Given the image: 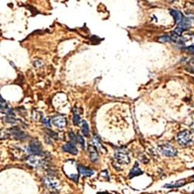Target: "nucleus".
<instances>
[{
	"label": "nucleus",
	"mask_w": 194,
	"mask_h": 194,
	"mask_svg": "<svg viewBox=\"0 0 194 194\" xmlns=\"http://www.w3.org/2000/svg\"><path fill=\"white\" fill-rule=\"evenodd\" d=\"M177 25L178 27H179V28L183 29V30H186V29L189 28L191 26V25H192V21H191V20H189V18H187V17H183L181 22Z\"/></svg>",
	"instance_id": "9d476101"
},
{
	"label": "nucleus",
	"mask_w": 194,
	"mask_h": 194,
	"mask_svg": "<svg viewBox=\"0 0 194 194\" xmlns=\"http://www.w3.org/2000/svg\"><path fill=\"white\" fill-rule=\"evenodd\" d=\"M80 121V117L78 114H74V117H73V123H74L75 125H78Z\"/></svg>",
	"instance_id": "aec40b11"
},
{
	"label": "nucleus",
	"mask_w": 194,
	"mask_h": 194,
	"mask_svg": "<svg viewBox=\"0 0 194 194\" xmlns=\"http://www.w3.org/2000/svg\"><path fill=\"white\" fill-rule=\"evenodd\" d=\"M97 194H110V193H109V192H98Z\"/></svg>",
	"instance_id": "b1692460"
},
{
	"label": "nucleus",
	"mask_w": 194,
	"mask_h": 194,
	"mask_svg": "<svg viewBox=\"0 0 194 194\" xmlns=\"http://www.w3.org/2000/svg\"><path fill=\"white\" fill-rule=\"evenodd\" d=\"M41 145L37 140H33L29 146V151L30 153H33V155H41Z\"/></svg>",
	"instance_id": "423d86ee"
},
{
	"label": "nucleus",
	"mask_w": 194,
	"mask_h": 194,
	"mask_svg": "<svg viewBox=\"0 0 194 194\" xmlns=\"http://www.w3.org/2000/svg\"><path fill=\"white\" fill-rule=\"evenodd\" d=\"M186 184V180L185 179H180V180H178V181L174 182V183H169V184L165 185L164 187L165 188H176V187H180V186H183V185Z\"/></svg>",
	"instance_id": "4468645a"
},
{
	"label": "nucleus",
	"mask_w": 194,
	"mask_h": 194,
	"mask_svg": "<svg viewBox=\"0 0 194 194\" xmlns=\"http://www.w3.org/2000/svg\"><path fill=\"white\" fill-rule=\"evenodd\" d=\"M27 163L30 165L37 168V167H41L45 163V160L41 157V155H32L27 158Z\"/></svg>",
	"instance_id": "20e7f679"
},
{
	"label": "nucleus",
	"mask_w": 194,
	"mask_h": 194,
	"mask_svg": "<svg viewBox=\"0 0 194 194\" xmlns=\"http://www.w3.org/2000/svg\"><path fill=\"white\" fill-rule=\"evenodd\" d=\"M69 136H70V138L72 140V142H77V138L75 136L74 133L72 131L69 132Z\"/></svg>",
	"instance_id": "4be33fe9"
},
{
	"label": "nucleus",
	"mask_w": 194,
	"mask_h": 194,
	"mask_svg": "<svg viewBox=\"0 0 194 194\" xmlns=\"http://www.w3.org/2000/svg\"><path fill=\"white\" fill-rule=\"evenodd\" d=\"M159 41H161V42H170V41H172V39L170 36L165 35V36H162L161 37H160Z\"/></svg>",
	"instance_id": "a211bd4d"
},
{
	"label": "nucleus",
	"mask_w": 194,
	"mask_h": 194,
	"mask_svg": "<svg viewBox=\"0 0 194 194\" xmlns=\"http://www.w3.org/2000/svg\"><path fill=\"white\" fill-rule=\"evenodd\" d=\"M79 171L85 177L91 176L94 174V172L92 169L87 168V167H85L83 165H79Z\"/></svg>",
	"instance_id": "9b49d317"
},
{
	"label": "nucleus",
	"mask_w": 194,
	"mask_h": 194,
	"mask_svg": "<svg viewBox=\"0 0 194 194\" xmlns=\"http://www.w3.org/2000/svg\"><path fill=\"white\" fill-rule=\"evenodd\" d=\"M82 131L83 133V134H84V136H89V128L87 122L86 120H82Z\"/></svg>",
	"instance_id": "f3484780"
},
{
	"label": "nucleus",
	"mask_w": 194,
	"mask_h": 194,
	"mask_svg": "<svg viewBox=\"0 0 194 194\" xmlns=\"http://www.w3.org/2000/svg\"><path fill=\"white\" fill-rule=\"evenodd\" d=\"M51 123L54 124L55 127H58V128H63L67 124V121L66 119L62 116H55L51 120Z\"/></svg>",
	"instance_id": "0eeeda50"
},
{
	"label": "nucleus",
	"mask_w": 194,
	"mask_h": 194,
	"mask_svg": "<svg viewBox=\"0 0 194 194\" xmlns=\"http://www.w3.org/2000/svg\"><path fill=\"white\" fill-rule=\"evenodd\" d=\"M170 13H171L172 16L174 17L175 20H176V23H177V24H179V23L181 22V20H183V14H182L181 12H179V10H170Z\"/></svg>",
	"instance_id": "f8f14e48"
},
{
	"label": "nucleus",
	"mask_w": 194,
	"mask_h": 194,
	"mask_svg": "<svg viewBox=\"0 0 194 194\" xmlns=\"http://www.w3.org/2000/svg\"><path fill=\"white\" fill-rule=\"evenodd\" d=\"M89 157H90V160L92 161H96L99 158V155L97 153V149L95 146L92 145H89Z\"/></svg>",
	"instance_id": "1a4fd4ad"
},
{
	"label": "nucleus",
	"mask_w": 194,
	"mask_h": 194,
	"mask_svg": "<svg viewBox=\"0 0 194 194\" xmlns=\"http://www.w3.org/2000/svg\"><path fill=\"white\" fill-rule=\"evenodd\" d=\"M114 158H116V160L120 164L127 165L130 162V158H129L128 153L126 151H123V150L120 149L116 151L115 155H114Z\"/></svg>",
	"instance_id": "f03ea898"
},
{
	"label": "nucleus",
	"mask_w": 194,
	"mask_h": 194,
	"mask_svg": "<svg viewBox=\"0 0 194 194\" xmlns=\"http://www.w3.org/2000/svg\"><path fill=\"white\" fill-rule=\"evenodd\" d=\"M143 173V172L138 168V163H135V165L134 166L132 169L130 170V174H129V179H132L133 177H135L137 176H139V175H142Z\"/></svg>",
	"instance_id": "ddd939ff"
},
{
	"label": "nucleus",
	"mask_w": 194,
	"mask_h": 194,
	"mask_svg": "<svg viewBox=\"0 0 194 194\" xmlns=\"http://www.w3.org/2000/svg\"><path fill=\"white\" fill-rule=\"evenodd\" d=\"M92 142H93L94 146L96 148V149H99V151H102V152H105V151H107V150H106V148L103 147V145L102 144L100 143V142H99V138H97V137H95V138H93Z\"/></svg>",
	"instance_id": "dca6fc26"
},
{
	"label": "nucleus",
	"mask_w": 194,
	"mask_h": 194,
	"mask_svg": "<svg viewBox=\"0 0 194 194\" xmlns=\"http://www.w3.org/2000/svg\"><path fill=\"white\" fill-rule=\"evenodd\" d=\"M44 183L49 189H56L59 186V181L54 177H46L44 179Z\"/></svg>",
	"instance_id": "39448f33"
},
{
	"label": "nucleus",
	"mask_w": 194,
	"mask_h": 194,
	"mask_svg": "<svg viewBox=\"0 0 194 194\" xmlns=\"http://www.w3.org/2000/svg\"><path fill=\"white\" fill-rule=\"evenodd\" d=\"M0 99H1V103H0L1 104V110H4V109L7 107V103H6V101L2 99V96L0 97Z\"/></svg>",
	"instance_id": "412c9836"
},
{
	"label": "nucleus",
	"mask_w": 194,
	"mask_h": 194,
	"mask_svg": "<svg viewBox=\"0 0 194 194\" xmlns=\"http://www.w3.org/2000/svg\"><path fill=\"white\" fill-rule=\"evenodd\" d=\"M184 50H186V51H189V52L194 53V45H191V46L186 47V48H184Z\"/></svg>",
	"instance_id": "5701e85b"
},
{
	"label": "nucleus",
	"mask_w": 194,
	"mask_h": 194,
	"mask_svg": "<svg viewBox=\"0 0 194 194\" xmlns=\"http://www.w3.org/2000/svg\"><path fill=\"white\" fill-rule=\"evenodd\" d=\"M192 128L193 129V130H194V123H192Z\"/></svg>",
	"instance_id": "393cba45"
},
{
	"label": "nucleus",
	"mask_w": 194,
	"mask_h": 194,
	"mask_svg": "<svg viewBox=\"0 0 194 194\" xmlns=\"http://www.w3.org/2000/svg\"><path fill=\"white\" fill-rule=\"evenodd\" d=\"M76 138H77V142H79V143L81 145H82V148H85V142H84V140H83L82 137L81 136V135L78 134L77 136H76Z\"/></svg>",
	"instance_id": "6ab92c4d"
},
{
	"label": "nucleus",
	"mask_w": 194,
	"mask_h": 194,
	"mask_svg": "<svg viewBox=\"0 0 194 194\" xmlns=\"http://www.w3.org/2000/svg\"><path fill=\"white\" fill-rule=\"evenodd\" d=\"M192 181H194V176H192Z\"/></svg>",
	"instance_id": "a878e982"
},
{
	"label": "nucleus",
	"mask_w": 194,
	"mask_h": 194,
	"mask_svg": "<svg viewBox=\"0 0 194 194\" xmlns=\"http://www.w3.org/2000/svg\"><path fill=\"white\" fill-rule=\"evenodd\" d=\"M62 150L66 152H69L73 155H76L78 154V149L76 145L72 142H68L62 146Z\"/></svg>",
	"instance_id": "6e6552de"
},
{
	"label": "nucleus",
	"mask_w": 194,
	"mask_h": 194,
	"mask_svg": "<svg viewBox=\"0 0 194 194\" xmlns=\"http://www.w3.org/2000/svg\"><path fill=\"white\" fill-rule=\"evenodd\" d=\"M10 131H11L12 134L16 138H17V139H23L24 138H26V134H25L23 131H21L20 129H11Z\"/></svg>",
	"instance_id": "2eb2a0df"
},
{
	"label": "nucleus",
	"mask_w": 194,
	"mask_h": 194,
	"mask_svg": "<svg viewBox=\"0 0 194 194\" xmlns=\"http://www.w3.org/2000/svg\"><path fill=\"white\" fill-rule=\"evenodd\" d=\"M158 148L161 154L166 156L173 157L177 155V151L169 144H163L162 145H159Z\"/></svg>",
	"instance_id": "7ed1b4c3"
},
{
	"label": "nucleus",
	"mask_w": 194,
	"mask_h": 194,
	"mask_svg": "<svg viewBox=\"0 0 194 194\" xmlns=\"http://www.w3.org/2000/svg\"><path fill=\"white\" fill-rule=\"evenodd\" d=\"M176 140L182 146H187V145H190L193 141L192 134L188 130L179 132L176 136Z\"/></svg>",
	"instance_id": "f257e3e1"
}]
</instances>
